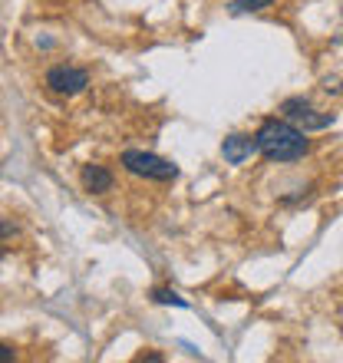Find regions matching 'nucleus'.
<instances>
[{
	"instance_id": "423d86ee",
	"label": "nucleus",
	"mask_w": 343,
	"mask_h": 363,
	"mask_svg": "<svg viewBox=\"0 0 343 363\" xmlns=\"http://www.w3.org/2000/svg\"><path fill=\"white\" fill-rule=\"evenodd\" d=\"M79 179H83V189L89 195H106V191L113 189V172L103 169V165H86Z\"/></svg>"
},
{
	"instance_id": "6e6552de",
	"label": "nucleus",
	"mask_w": 343,
	"mask_h": 363,
	"mask_svg": "<svg viewBox=\"0 0 343 363\" xmlns=\"http://www.w3.org/2000/svg\"><path fill=\"white\" fill-rule=\"evenodd\" d=\"M152 301L155 304H175V307H185V301H181L175 291H165V287H155L152 291Z\"/></svg>"
},
{
	"instance_id": "20e7f679",
	"label": "nucleus",
	"mask_w": 343,
	"mask_h": 363,
	"mask_svg": "<svg viewBox=\"0 0 343 363\" xmlns=\"http://www.w3.org/2000/svg\"><path fill=\"white\" fill-rule=\"evenodd\" d=\"M281 109H284V116L291 123L304 125V133L307 129H327V125L334 123V116H317V109L307 103V99H287Z\"/></svg>"
},
{
	"instance_id": "0eeeda50",
	"label": "nucleus",
	"mask_w": 343,
	"mask_h": 363,
	"mask_svg": "<svg viewBox=\"0 0 343 363\" xmlns=\"http://www.w3.org/2000/svg\"><path fill=\"white\" fill-rule=\"evenodd\" d=\"M274 0H235L231 4V13H254V10H264L271 7Z\"/></svg>"
},
{
	"instance_id": "f03ea898",
	"label": "nucleus",
	"mask_w": 343,
	"mask_h": 363,
	"mask_svg": "<svg viewBox=\"0 0 343 363\" xmlns=\"http://www.w3.org/2000/svg\"><path fill=\"white\" fill-rule=\"evenodd\" d=\"M123 165L133 175H139V179H152V182H175L179 179V169H175L169 159H159V155L142 152V149H125Z\"/></svg>"
},
{
	"instance_id": "f257e3e1",
	"label": "nucleus",
	"mask_w": 343,
	"mask_h": 363,
	"mask_svg": "<svg viewBox=\"0 0 343 363\" xmlns=\"http://www.w3.org/2000/svg\"><path fill=\"white\" fill-rule=\"evenodd\" d=\"M254 139H257V152H264L271 162H294L310 149L307 133L297 129L294 123H287V119H264Z\"/></svg>"
},
{
	"instance_id": "1a4fd4ad",
	"label": "nucleus",
	"mask_w": 343,
	"mask_h": 363,
	"mask_svg": "<svg viewBox=\"0 0 343 363\" xmlns=\"http://www.w3.org/2000/svg\"><path fill=\"white\" fill-rule=\"evenodd\" d=\"M13 235H17V225H13V221H0V241L13 238Z\"/></svg>"
},
{
	"instance_id": "7ed1b4c3",
	"label": "nucleus",
	"mask_w": 343,
	"mask_h": 363,
	"mask_svg": "<svg viewBox=\"0 0 343 363\" xmlns=\"http://www.w3.org/2000/svg\"><path fill=\"white\" fill-rule=\"evenodd\" d=\"M47 86L60 96H77L89 86V73L79 67H53L47 73Z\"/></svg>"
},
{
	"instance_id": "39448f33",
	"label": "nucleus",
	"mask_w": 343,
	"mask_h": 363,
	"mask_svg": "<svg viewBox=\"0 0 343 363\" xmlns=\"http://www.w3.org/2000/svg\"><path fill=\"white\" fill-rule=\"evenodd\" d=\"M254 152H257V139H254V135L235 133V135H228V139L221 143V155H225V162H231V165L248 162Z\"/></svg>"
},
{
	"instance_id": "9d476101",
	"label": "nucleus",
	"mask_w": 343,
	"mask_h": 363,
	"mask_svg": "<svg viewBox=\"0 0 343 363\" xmlns=\"http://www.w3.org/2000/svg\"><path fill=\"white\" fill-rule=\"evenodd\" d=\"M10 360H13V350L0 344V363H10Z\"/></svg>"
}]
</instances>
